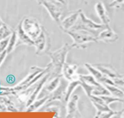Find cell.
Here are the masks:
<instances>
[{"label":"cell","mask_w":124,"mask_h":118,"mask_svg":"<svg viewBox=\"0 0 124 118\" xmlns=\"http://www.w3.org/2000/svg\"><path fill=\"white\" fill-rule=\"evenodd\" d=\"M107 27H106L102 23H97L87 17L84 13L81 11L78 21L71 29L87 32L97 38L100 32Z\"/></svg>","instance_id":"1"},{"label":"cell","mask_w":124,"mask_h":118,"mask_svg":"<svg viewBox=\"0 0 124 118\" xmlns=\"http://www.w3.org/2000/svg\"><path fill=\"white\" fill-rule=\"evenodd\" d=\"M64 32L70 35L73 40L71 45L73 48L84 49L87 47V44L91 42H98L97 38L90 33L83 31L70 29Z\"/></svg>","instance_id":"2"},{"label":"cell","mask_w":124,"mask_h":118,"mask_svg":"<svg viewBox=\"0 0 124 118\" xmlns=\"http://www.w3.org/2000/svg\"><path fill=\"white\" fill-rule=\"evenodd\" d=\"M37 3L43 6L47 11L51 18L60 26L61 18L63 11V6L66 5L54 0H36Z\"/></svg>","instance_id":"3"},{"label":"cell","mask_w":124,"mask_h":118,"mask_svg":"<svg viewBox=\"0 0 124 118\" xmlns=\"http://www.w3.org/2000/svg\"><path fill=\"white\" fill-rule=\"evenodd\" d=\"M73 48L72 45L66 43L59 50L52 52H49L48 55L52 59V65L55 67V70L57 74L61 72L65 63L66 55L69 51Z\"/></svg>","instance_id":"4"},{"label":"cell","mask_w":124,"mask_h":118,"mask_svg":"<svg viewBox=\"0 0 124 118\" xmlns=\"http://www.w3.org/2000/svg\"><path fill=\"white\" fill-rule=\"evenodd\" d=\"M21 22L22 29L25 33L33 41L42 31L43 27L36 18L26 17L21 21Z\"/></svg>","instance_id":"5"},{"label":"cell","mask_w":124,"mask_h":118,"mask_svg":"<svg viewBox=\"0 0 124 118\" xmlns=\"http://www.w3.org/2000/svg\"><path fill=\"white\" fill-rule=\"evenodd\" d=\"M36 48V54L46 52L50 47V38L48 33L43 27L42 31L39 36L34 40Z\"/></svg>","instance_id":"6"},{"label":"cell","mask_w":124,"mask_h":118,"mask_svg":"<svg viewBox=\"0 0 124 118\" xmlns=\"http://www.w3.org/2000/svg\"><path fill=\"white\" fill-rule=\"evenodd\" d=\"M82 11L79 9L71 12L61 21L60 25V28L64 32L71 29L78 21L80 13Z\"/></svg>","instance_id":"7"},{"label":"cell","mask_w":124,"mask_h":118,"mask_svg":"<svg viewBox=\"0 0 124 118\" xmlns=\"http://www.w3.org/2000/svg\"><path fill=\"white\" fill-rule=\"evenodd\" d=\"M84 66L90 74L92 75L100 83L102 84H115L111 79L104 75L99 70H98L93 65L89 63H85Z\"/></svg>","instance_id":"8"},{"label":"cell","mask_w":124,"mask_h":118,"mask_svg":"<svg viewBox=\"0 0 124 118\" xmlns=\"http://www.w3.org/2000/svg\"><path fill=\"white\" fill-rule=\"evenodd\" d=\"M89 98L96 110L95 118H97L99 115L103 113L112 110L100 96L92 95Z\"/></svg>","instance_id":"9"},{"label":"cell","mask_w":124,"mask_h":118,"mask_svg":"<svg viewBox=\"0 0 124 118\" xmlns=\"http://www.w3.org/2000/svg\"><path fill=\"white\" fill-rule=\"evenodd\" d=\"M118 34L109 26L103 29L100 32L97 37V40L98 42L113 43L118 39Z\"/></svg>","instance_id":"10"},{"label":"cell","mask_w":124,"mask_h":118,"mask_svg":"<svg viewBox=\"0 0 124 118\" xmlns=\"http://www.w3.org/2000/svg\"><path fill=\"white\" fill-rule=\"evenodd\" d=\"M79 96L74 95L71 97L67 103V117L68 118H81V115L79 112L78 108V103Z\"/></svg>","instance_id":"11"},{"label":"cell","mask_w":124,"mask_h":118,"mask_svg":"<svg viewBox=\"0 0 124 118\" xmlns=\"http://www.w3.org/2000/svg\"><path fill=\"white\" fill-rule=\"evenodd\" d=\"M94 9L102 24L106 27H109L110 19L103 2L101 1H97L94 5Z\"/></svg>","instance_id":"12"},{"label":"cell","mask_w":124,"mask_h":118,"mask_svg":"<svg viewBox=\"0 0 124 118\" xmlns=\"http://www.w3.org/2000/svg\"><path fill=\"white\" fill-rule=\"evenodd\" d=\"M93 65L99 70L104 75L111 79L112 80L120 75V74L111 66L101 64H94Z\"/></svg>","instance_id":"13"},{"label":"cell","mask_w":124,"mask_h":118,"mask_svg":"<svg viewBox=\"0 0 124 118\" xmlns=\"http://www.w3.org/2000/svg\"><path fill=\"white\" fill-rule=\"evenodd\" d=\"M78 67L77 65L65 64L63 67V75L68 80L71 81L79 79V74L77 73Z\"/></svg>","instance_id":"14"},{"label":"cell","mask_w":124,"mask_h":118,"mask_svg":"<svg viewBox=\"0 0 124 118\" xmlns=\"http://www.w3.org/2000/svg\"><path fill=\"white\" fill-rule=\"evenodd\" d=\"M16 31L17 35V42H19L20 43L25 44L29 46H34V41L25 33L22 29L21 21L18 24Z\"/></svg>","instance_id":"15"},{"label":"cell","mask_w":124,"mask_h":118,"mask_svg":"<svg viewBox=\"0 0 124 118\" xmlns=\"http://www.w3.org/2000/svg\"><path fill=\"white\" fill-rule=\"evenodd\" d=\"M110 95L114 97L124 100V91L115 84H103Z\"/></svg>","instance_id":"16"},{"label":"cell","mask_w":124,"mask_h":118,"mask_svg":"<svg viewBox=\"0 0 124 118\" xmlns=\"http://www.w3.org/2000/svg\"><path fill=\"white\" fill-rule=\"evenodd\" d=\"M80 84V81L79 79L71 81L70 84L68 85L66 92H65V95L64 97V100L65 101H67L72 92L75 90V89L78 85Z\"/></svg>","instance_id":"17"},{"label":"cell","mask_w":124,"mask_h":118,"mask_svg":"<svg viewBox=\"0 0 124 118\" xmlns=\"http://www.w3.org/2000/svg\"><path fill=\"white\" fill-rule=\"evenodd\" d=\"M49 77V75H46L45 77H44V78L42 79V80H41V81H40V82L39 83L38 85H37V86L36 87V88L35 89V90L34 91V92L33 93L32 95L31 96L30 98L29 99V100L27 101V106H29L30 105L32 102V101H34V100L35 99L37 95L38 94V93L39 92L40 90L42 88L44 84L46 82V81L47 80L48 77Z\"/></svg>","instance_id":"18"},{"label":"cell","mask_w":124,"mask_h":118,"mask_svg":"<svg viewBox=\"0 0 124 118\" xmlns=\"http://www.w3.org/2000/svg\"><path fill=\"white\" fill-rule=\"evenodd\" d=\"M17 42V35L16 31H13L12 34L10 36L9 42L6 48V51L7 53L11 52L15 47H16Z\"/></svg>","instance_id":"19"},{"label":"cell","mask_w":124,"mask_h":118,"mask_svg":"<svg viewBox=\"0 0 124 118\" xmlns=\"http://www.w3.org/2000/svg\"><path fill=\"white\" fill-rule=\"evenodd\" d=\"M13 33L11 29L4 24L0 28V41L11 36Z\"/></svg>","instance_id":"20"},{"label":"cell","mask_w":124,"mask_h":118,"mask_svg":"<svg viewBox=\"0 0 124 118\" xmlns=\"http://www.w3.org/2000/svg\"><path fill=\"white\" fill-rule=\"evenodd\" d=\"M105 101V102L108 105H109L111 103L115 102H123L124 101V99H120L111 95H104L100 96Z\"/></svg>","instance_id":"21"},{"label":"cell","mask_w":124,"mask_h":118,"mask_svg":"<svg viewBox=\"0 0 124 118\" xmlns=\"http://www.w3.org/2000/svg\"><path fill=\"white\" fill-rule=\"evenodd\" d=\"M60 79L59 77H57L55 78L53 81H52L50 83H49L45 88L43 89L42 91H44L45 93H48L49 92H51L53 91L57 86L58 85L59 83Z\"/></svg>","instance_id":"22"},{"label":"cell","mask_w":124,"mask_h":118,"mask_svg":"<svg viewBox=\"0 0 124 118\" xmlns=\"http://www.w3.org/2000/svg\"><path fill=\"white\" fill-rule=\"evenodd\" d=\"M80 86L82 87L86 95L89 98L91 95H92V93L94 88V87L90 84H87L86 83L84 82V81L81 80H80Z\"/></svg>","instance_id":"23"},{"label":"cell","mask_w":124,"mask_h":118,"mask_svg":"<svg viewBox=\"0 0 124 118\" xmlns=\"http://www.w3.org/2000/svg\"><path fill=\"white\" fill-rule=\"evenodd\" d=\"M112 81L116 85L124 91V75L120 74L118 77L113 79Z\"/></svg>","instance_id":"24"},{"label":"cell","mask_w":124,"mask_h":118,"mask_svg":"<svg viewBox=\"0 0 124 118\" xmlns=\"http://www.w3.org/2000/svg\"><path fill=\"white\" fill-rule=\"evenodd\" d=\"M49 97V95L46 96L44 98H42V99H41V100H40L39 101H37L34 102V104H33L32 105L30 106V111L33 110L34 109H35L37 107H39L41 104H43L45 102V101L48 99Z\"/></svg>","instance_id":"25"},{"label":"cell","mask_w":124,"mask_h":118,"mask_svg":"<svg viewBox=\"0 0 124 118\" xmlns=\"http://www.w3.org/2000/svg\"><path fill=\"white\" fill-rule=\"evenodd\" d=\"M124 4V0H112L109 4V7L111 8H118Z\"/></svg>","instance_id":"26"},{"label":"cell","mask_w":124,"mask_h":118,"mask_svg":"<svg viewBox=\"0 0 124 118\" xmlns=\"http://www.w3.org/2000/svg\"><path fill=\"white\" fill-rule=\"evenodd\" d=\"M10 37V36L0 41V53H1V52L3 51L4 50H6L5 49L7 47Z\"/></svg>","instance_id":"27"},{"label":"cell","mask_w":124,"mask_h":118,"mask_svg":"<svg viewBox=\"0 0 124 118\" xmlns=\"http://www.w3.org/2000/svg\"><path fill=\"white\" fill-rule=\"evenodd\" d=\"M7 54H8V53H7L6 50H4L3 51L1 52V53H0V66L1 64V63H2L3 61L5 59Z\"/></svg>","instance_id":"28"},{"label":"cell","mask_w":124,"mask_h":118,"mask_svg":"<svg viewBox=\"0 0 124 118\" xmlns=\"http://www.w3.org/2000/svg\"><path fill=\"white\" fill-rule=\"evenodd\" d=\"M55 1H57L62 4L63 5H67V2H66V1L65 0H54Z\"/></svg>","instance_id":"29"},{"label":"cell","mask_w":124,"mask_h":118,"mask_svg":"<svg viewBox=\"0 0 124 118\" xmlns=\"http://www.w3.org/2000/svg\"><path fill=\"white\" fill-rule=\"evenodd\" d=\"M120 118H124V109H123L122 110H121Z\"/></svg>","instance_id":"30"},{"label":"cell","mask_w":124,"mask_h":118,"mask_svg":"<svg viewBox=\"0 0 124 118\" xmlns=\"http://www.w3.org/2000/svg\"><path fill=\"white\" fill-rule=\"evenodd\" d=\"M5 23L3 22V21H2V20L1 19V18H0V28L3 25H4Z\"/></svg>","instance_id":"31"},{"label":"cell","mask_w":124,"mask_h":118,"mask_svg":"<svg viewBox=\"0 0 124 118\" xmlns=\"http://www.w3.org/2000/svg\"><path fill=\"white\" fill-rule=\"evenodd\" d=\"M122 103H123V109H124V101H123Z\"/></svg>","instance_id":"32"},{"label":"cell","mask_w":124,"mask_h":118,"mask_svg":"<svg viewBox=\"0 0 124 118\" xmlns=\"http://www.w3.org/2000/svg\"></svg>","instance_id":"33"}]
</instances>
